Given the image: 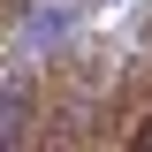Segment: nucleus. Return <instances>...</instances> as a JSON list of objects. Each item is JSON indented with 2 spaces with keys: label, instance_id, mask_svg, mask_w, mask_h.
<instances>
[{
  "label": "nucleus",
  "instance_id": "obj_1",
  "mask_svg": "<svg viewBox=\"0 0 152 152\" xmlns=\"http://www.w3.org/2000/svg\"><path fill=\"white\" fill-rule=\"evenodd\" d=\"M31 137V84H0V145Z\"/></svg>",
  "mask_w": 152,
  "mask_h": 152
},
{
  "label": "nucleus",
  "instance_id": "obj_2",
  "mask_svg": "<svg viewBox=\"0 0 152 152\" xmlns=\"http://www.w3.org/2000/svg\"><path fill=\"white\" fill-rule=\"evenodd\" d=\"M69 23H76V0H61V8H38V15L23 23V38H31V46H53V38H69Z\"/></svg>",
  "mask_w": 152,
  "mask_h": 152
},
{
  "label": "nucleus",
  "instance_id": "obj_3",
  "mask_svg": "<svg viewBox=\"0 0 152 152\" xmlns=\"http://www.w3.org/2000/svg\"><path fill=\"white\" fill-rule=\"evenodd\" d=\"M145 145H152V122H145Z\"/></svg>",
  "mask_w": 152,
  "mask_h": 152
}]
</instances>
